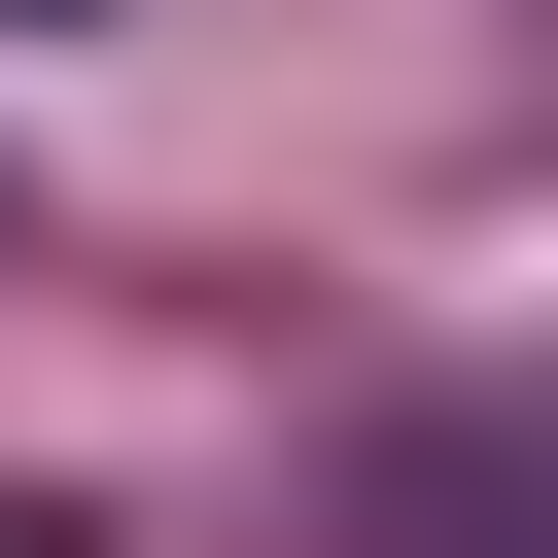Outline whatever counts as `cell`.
I'll return each mask as SVG.
<instances>
[{
    "label": "cell",
    "mask_w": 558,
    "mask_h": 558,
    "mask_svg": "<svg viewBox=\"0 0 558 558\" xmlns=\"http://www.w3.org/2000/svg\"><path fill=\"white\" fill-rule=\"evenodd\" d=\"M0 35H35V0H0Z\"/></svg>",
    "instance_id": "obj_1"
}]
</instances>
